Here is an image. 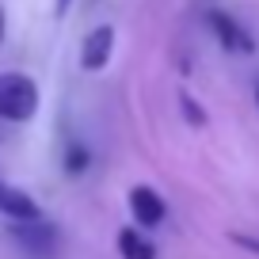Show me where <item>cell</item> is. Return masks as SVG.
Wrapping results in <instances>:
<instances>
[{"label": "cell", "instance_id": "obj_1", "mask_svg": "<svg viewBox=\"0 0 259 259\" xmlns=\"http://www.w3.org/2000/svg\"><path fill=\"white\" fill-rule=\"evenodd\" d=\"M38 111V88L23 73H4L0 76V118L8 122H27Z\"/></svg>", "mask_w": 259, "mask_h": 259}, {"label": "cell", "instance_id": "obj_2", "mask_svg": "<svg viewBox=\"0 0 259 259\" xmlns=\"http://www.w3.org/2000/svg\"><path fill=\"white\" fill-rule=\"evenodd\" d=\"M8 236L12 240L19 244V248L23 251H31V255H50V251H54V229L46 225V221H12L8 225Z\"/></svg>", "mask_w": 259, "mask_h": 259}, {"label": "cell", "instance_id": "obj_3", "mask_svg": "<svg viewBox=\"0 0 259 259\" xmlns=\"http://www.w3.org/2000/svg\"><path fill=\"white\" fill-rule=\"evenodd\" d=\"M111 54H114V27H96L80 42V69L96 73V69H103L111 61Z\"/></svg>", "mask_w": 259, "mask_h": 259}, {"label": "cell", "instance_id": "obj_4", "mask_svg": "<svg viewBox=\"0 0 259 259\" xmlns=\"http://www.w3.org/2000/svg\"><path fill=\"white\" fill-rule=\"evenodd\" d=\"M130 213L138 218V225L156 229L164 221V198L153 187H134V191H130Z\"/></svg>", "mask_w": 259, "mask_h": 259}, {"label": "cell", "instance_id": "obj_5", "mask_svg": "<svg viewBox=\"0 0 259 259\" xmlns=\"http://www.w3.org/2000/svg\"><path fill=\"white\" fill-rule=\"evenodd\" d=\"M210 27L218 31L221 46H225V50H233V54H251V50H255L251 34L244 31V27L236 23V19H229L225 12H210Z\"/></svg>", "mask_w": 259, "mask_h": 259}, {"label": "cell", "instance_id": "obj_6", "mask_svg": "<svg viewBox=\"0 0 259 259\" xmlns=\"http://www.w3.org/2000/svg\"><path fill=\"white\" fill-rule=\"evenodd\" d=\"M0 213H8L12 221H38L42 218L38 202L31 194L19 191V187H8V183H0Z\"/></svg>", "mask_w": 259, "mask_h": 259}, {"label": "cell", "instance_id": "obj_7", "mask_svg": "<svg viewBox=\"0 0 259 259\" xmlns=\"http://www.w3.org/2000/svg\"><path fill=\"white\" fill-rule=\"evenodd\" d=\"M118 251H122V259H156V248L138 229H122L118 233Z\"/></svg>", "mask_w": 259, "mask_h": 259}, {"label": "cell", "instance_id": "obj_8", "mask_svg": "<svg viewBox=\"0 0 259 259\" xmlns=\"http://www.w3.org/2000/svg\"><path fill=\"white\" fill-rule=\"evenodd\" d=\"M65 168H69V176L84 171V168H88V149H80V145H69V156H65Z\"/></svg>", "mask_w": 259, "mask_h": 259}, {"label": "cell", "instance_id": "obj_9", "mask_svg": "<svg viewBox=\"0 0 259 259\" xmlns=\"http://www.w3.org/2000/svg\"><path fill=\"white\" fill-rule=\"evenodd\" d=\"M183 114L194 122V126H202V122H206V114L198 111V107H194V99H191V96H183Z\"/></svg>", "mask_w": 259, "mask_h": 259}, {"label": "cell", "instance_id": "obj_10", "mask_svg": "<svg viewBox=\"0 0 259 259\" xmlns=\"http://www.w3.org/2000/svg\"><path fill=\"white\" fill-rule=\"evenodd\" d=\"M233 240L240 244V248H248V251H255V255H259V240H255V236H240V233H236Z\"/></svg>", "mask_w": 259, "mask_h": 259}, {"label": "cell", "instance_id": "obj_11", "mask_svg": "<svg viewBox=\"0 0 259 259\" xmlns=\"http://www.w3.org/2000/svg\"><path fill=\"white\" fill-rule=\"evenodd\" d=\"M69 4H73V0H57V12H69Z\"/></svg>", "mask_w": 259, "mask_h": 259}, {"label": "cell", "instance_id": "obj_12", "mask_svg": "<svg viewBox=\"0 0 259 259\" xmlns=\"http://www.w3.org/2000/svg\"><path fill=\"white\" fill-rule=\"evenodd\" d=\"M0 38H4V16H0Z\"/></svg>", "mask_w": 259, "mask_h": 259}, {"label": "cell", "instance_id": "obj_13", "mask_svg": "<svg viewBox=\"0 0 259 259\" xmlns=\"http://www.w3.org/2000/svg\"><path fill=\"white\" fill-rule=\"evenodd\" d=\"M255 99H259V88H255Z\"/></svg>", "mask_w": 259, "mask_h": 259}]
</instances>
